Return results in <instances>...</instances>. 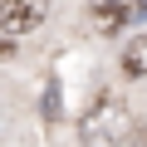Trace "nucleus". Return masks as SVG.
Returning <instances> with one entry per match:
<instances>
[{"instance_id": "1", "label": "nucleus", "mask_w": 147, "mask_h": 147, "mask_svg": "<svg viewBox=\"0 0 147 147\" xmlns=\"http://www.w3.org/2000/svg\"><path fill=\"white\" fill-rule=\"evenodd\" d=\"M127 137H132V113L118 93L93 98V108L79 118V142L84 147H123Z\"/></svg>"}, {"instance_id": "2", "label": "nucleus", "mask_w": 147, "mask_h": 147, "mask_svg": "<svg viewBox=\"0 0 147 147\" xmlns=\"http://www.w3.org/2000/svg\"><path fill=\"white\" fill-rule=\"evenodd\" d=\"M44 20V0H0V34H30Z\"/></svg>"}, {"instance_id": "3", "label": "nucleus", "mask_w": 147, "mask_h": 147, "mask_svg": "<svg viewBox=\"0 0 147 147\" xmlns=\"http://www.w3.org/2000/svg\"><path fill=\"white\" fill-rule=\"evenodd\" d=\"M88 5L98 15L103 34H113V30H123V25H132V20L147 15V0H88Z\"/></svg>"}, {"instance_id": "4", "label": "nucleus", "mask_w": 147, "mask_h": 147, "mask_svg": "<svg viewBox=\"0 0 147 147\" xmlns=\"http://www.w3.org/2000/svg\"><path fill=\"white\" fill-rule=\"evenodd\" d=\"M123 74H127V79H147V34H137L123 49Z\"/></svg>"}, {"instance_id": "5", "label": "nucleus", "mask_w": 147, "mask_h": 147, "mask_svg": "<svg viewBox=\"0 0 147 147\" xmlns=\"http://www.w3.org/2000/svg\"><path fill=\"white\" fill-rule=\"evenodd\" d=\"M142 147H147V132H142Z\"/></svg>"}]
</instances>
